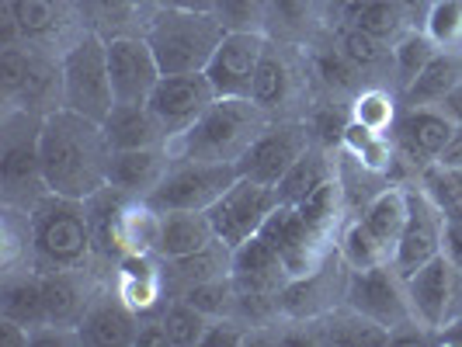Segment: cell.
<instances>
[{"label": "cell", "mask_w": 462, "mask_h": 347, "mask_svg": "<svg viewBox=\"0 0 462 347\" xmlns=\"http://www.w3.org/2000/svg\"><path fill=\"white\" fill-rule=\"evenodd\" d=\"M347 24H358V28H365L369 35H375V39H383L386 46H393V42H400L414 24H411V18L396 7L393 0H369L358 14H355V22Z\"/></svg>", "instance_id": "b9f144b4"}, {"label": "cell", "mask_w": 462, "mask_h": 347, "mask_svg": "<svg viewBox=\"0 0 462 347\" xmlns=\"http://www.w3.org/2000/svg\"><path fill=\"white\" fill-rule=\"evenodd\" d=\"M157 11H161L157 0H77L80 28L101 35L105 42L125 35H146Z\"/></svg>", "instance_id": "44dd1931"}, {"label": "cell", "mask_w": 462, "mask_h": 347, "mask_svg": "<svg viewBox=\"0 0 462 347\" xmlns=\"http://www.w3.org/2000/svg\"><path fill=\"white\" fill-rule=\"evenodd\" d=\"M167 11H216V0H157Z\"/></svg>", "instance_id": "f907efd6"}, {"label": "cell", "mask_w": 462, "mask_h": 347, "mask_svg": "<svg viewBox=\"0 0 462 347\" xmlns=\"http://www.w3.org/2000/svg\"><path fill=\"white\" fill-rule=\"evenodd\" d=\"M407 212H411L407 185H386L383 191H375L369 202L362 205L358 219L379 236V243H386V247L396 254V243H400L403 226H407Z\"/></svg>", "instance_id": "4dcf8cb0"}, {"label": "cell", "mask_w": 462, "mask_h": 347, "mask_svg": "<svg viewBox=\"0 0 462 347\" xmlns=\"http://www.w3.org/2000/svg\"><path fill=\"white\" fill-rule=\"evenodd\" d=\"M320 341L327 344H390V333L379 324H372L369 316L355 313L351 306H337L320 320Z\"/></svg>", "instance_id": "8d00e7d4"}, {"label": "cell", "mask_w": 462, "mask_h": 347, "mask_svg": "<svg viewBox=\"0 0 462 347\" xmlns=\"http://www.w3.org/2000/svg\"><path fill=\"white\" fill-rule=\"evenodd\" d=\"M320 7H324V0H272V28H268V35L302 46L320 24Z\"/></svg>", "instance_id": "f35d334b"}, {"label": "cell", "mask_w": 462, "mask_h": 347, "mask_svg": "<svg viewBox=\"0 0 462 347\" xmlns=\"http://www.w3.org/2000/svg\"><path fill=\"white\" fill-rule=\"evenodd\" d=\"M272 115L251 97H216L188 132L171 139V157L206 163H236L254 142Z\"/></svg>", "instance_id": "7a4b0ae2"}, {"label": "cell", "mask_w": 462, "mask_h": 347, "mask_svg": "<svg viewBox=\"0 0 462 347\" xmlns=\"http://www.w3.org/2000/svg\"><path fill=\"white\" fill-rule=\"evenodd\" d=\"M28 226H32V268L35 271L94 268L97 251H94L88 202L49 191L28 212Z\"/></svg>", "instance_id": "3957f363"}, {"label": "cell", "mask_w": 462, "mask_h": 347, "mask_svg": "<svg viewBox=\"0 0 462 347\" xmlns=\"http://www.w3.org/2000/svg\"><path fill=\"white\" fill-rule=\"evenodd\" d=\"M462 80V52L459 49H441L439 56L420 69L411 87L400 91V105L414 108V105H441V97L452 91Z\"/></svg>", "instance_id": "1f68e13d"}, {"label": "cell", "mask_w": 462, "mask_h": 347, "mask_svg": "<svg viewBox=\"0 0 462 347\" xmlns=\"http://www.w3.org/2000/svg\"><path fill=\"white\" fill-rule=\"evenodd\" d=\"M212 101H216V91L206 73H174V77H161V84L153 87L146 105L161 118L167 139H178L206 115Z\"/></svg>", "instance_id": "9a60e30c"}, {"label": "cell", "mask_w": 462, "mask_h": 347, "mask_svg": "<svg viewBox=\"0 0 462 347\" xmlns=\"http://www.w3.org/2000/svg\"><path fill=\"white\" fill-rule=\"evenodd\" d=\"M324 4H327V0H324Z\"/></svg>", "instance_id": "9f6ffc18"}, {"label": "cell", "mask_w": 462, "mask_h": 347, "mask_svg": "<svg viewBox=\"0 0 462 347\" xmlns=\"http://www.w3.org/2000/svg\"><path fill=\"white\" fill-rule=\"evenodd\" d=\"M39 150H42V178L52 195L88 202L101 187H108L112 146L101 122L73 108H56L42 115Z\"/></svg>", "instance_id": "6da1fadb"}, {"label": "cell", "mask_w": 462, "mask_h": 347, "mask_svg": "<svg viewBox=\"0 0 462 347\" xmlns=\"http://www.w3.org/2000/svg\"><path fill=\"white\" fill-rule=\"evenodd\" d=\"M306 122H310V129H313L317 146H324V150H341L347 125H351V105L337 101V97L317 101V105L310 108Z\"/></svg>", "instance_id": "7bdbcfd3"}, {"label": "cell", "mask_w": 462, "mask_h": 347, "mask_svg": "<svg viewBox=\"0 0 462 347\" xmlns=\"http://www.w3.org/2000/svg\"><path fill=\"white\" fill-rule=\"evenodd\" d=\"M139 324L143 316L118 296L116 285H101L77 324V341L91 347H136Z\"/></svg>", "instance_id": "d6986e66"}, {"label": "cell", "mask_w": 462, "mask_h": 347, "mask_svg": "<svg viewBox=\"0 0 462 347\" xmlns=\"http://www.w3.org/2000/svg\"><path fill=\"white\" fill-rule=\"evenodd\" d=\"M4 4L11 7L22 39L35 42V46L52 49V42L63 39L73 24L80 28L77 4H69V0H4Z\"/></svg>", "instance_id": "cb8c5ba5"}, {"label": "cell", "mask_w": 462, "mask_h": 347, "mask_svg": "<svg viewBox=\"0 0 462 347\" xmlns=\"http://www.w3.org/2000/svg\"><path fill=\"white\" fill-rule=\"evenodd\" d=\"M236 163H206L174 157L161 185L143 202L157 212H208L236 181Z\"/></svg>", "instance_id": "52a82bcc"}, {"label": "cell", "mask_w": 462, "mask_h": 347, "mask_svg": "<svg viewBox=\"0 0 462 347\" xmlns=\"http://www.w3.org/2000/svg\"><path fill=\"white\" fill-rule=\"evenodd\" d=\"M441 52V46L424 32V28H411L400 42H393V77H396V94L403 87H411L420 69L428 67L435 56Z\"/></svg>", "instance_id": "ab89813d"}, {"label": "cell", "mask_w": 462, "mask_h": 347, "mask_svg": "<svg viewBox=\"0 0 462 347\" xmlns=\"http://www.w3.org/2000/svg\"><path fill=\"white\" fill-rule=\"evenodd\" d=\"M230 260L233 251L226 243H208L206 251L188 257H174V260H161L163 264V281H167V292L171 299L181 296L185 288L199 285V281H212V278H226L230 275Z\"/></svg>", "instance_id": "f546056e"}, {"label": "cell", "mask_w": 462, "mask_h": 347, "mask_svg": "<svg viewBox=\"0 0 462 347\" xmlns=\"http://www.w3.org/2000/svg\"><path fill=\"white\" fill-rule=\"evenodd\" d=\"M161 324L171 337V347H195L206 341L208 326H212V316H206L202 309H195L188 299L174 296L161 309Z\"/></svg>", "instance_id": "60d3db41"}, {"label": "cell", "mask_w": 462, "mask_h": 347, "mask_svg": "<svg viewBox=\"0 0 462 347\" xmlns=\"http://www.w3.org/2000/svg\"><path fill=\"white\" fill-rule=\"evenodd\" d=\"M42 115L24 112L18 105L4 108L0 122V195L7 208L32 212L49 187L42 178V150H39Z\"/></svg>", "instance_id": "277c9868"}, {"label": "cell", "mask_w": 462, "mask_h": 347, "mask_svg": "<svg viewBox=\"0 0 462 347\" xmlns=\"http://www.w3.org/2000/svg\"><path fill=\"white\" fill-rule=\"evenodd\" d=\"M261 236L275 247L292 278L317 271L327 257L337 251V247H327L324 240L302 223V215L296 205H278L275 212L268 215V223L261 226Z\"/></svg>", "instance_id": "ac0fdd59"}, {"label": "cell", "mask_w": 462, "mask_h": 347, "mask_svg": "<svg viewBox=\"0 0 462 347\" xmlns=\"http://www.w3.org/2000/svg\"><path fill=\"white\" fill-rule=\"evenodd\" d=\"M407 296L417 324H424L431 333H441L462 309V271L445 254H439L407 278Z\"/></svg>", "instance_id": "7c38bea8"}, {"label": "cell", "mask_w": 462, "mask_h": 347, "mask_svg": "<svg viewBox=\"0 0 462 347\" xmlns=\"http://www.w3.org/2000/svg\"><path fill=\"white\" fill-rule=\"evenodd\" d=\"M136 347H171V337L163 330L161 316H143L136 333Z\"/></svg>", "instance_id": "7dc6e473"}, {"label": "cell", "mask_w": 462, "mask_h": 347, "mask_svg": "<svg viewBox=\"0 0 462 347\" xmlns=\"http://www.w3.org/2000/svg\"><path fill=\"white\" fill-rule=\"evenodd\" d=\"M310 69H313V80H317L330 97H337V101L347 97V105H351L355 94L369 84V80L362 77V69L355 67L345 52L337 49V42H330V46H313V52H310Z\"/></svg>", "instance_id": "d6a6232c"}, {"label": "cell", "mask_w": 462, "mask_h": 347, "mask_svg": "<svg viewBox=\"0 0 462 347\" xmlns=\"http://www.w3.org/2000/svg\"><path fill=\"white\" fill-rule=\"evenodd\" d=\"M424 32L441 49H462V0H431Z\"/></svg>", "instance_id": "bcb514c9"}, {"label": "cell", "mask_w": 462, "mask_h": 347, "mask_svg": "<svg viewBox=\"0 0 462 347\" xmlns=\"http://www.w3.org/2000/svg\"><path fill=\"white\" fill-rule=\"evenodd\" d=\"M0 316L28 326L32 333L46 326V299H42V275L35 268L7 271L0 285Z\"/></svg>", "instance_id": "484cf974"}, {"label": "cell", "mask_w": 462, "mask_h": 347, "mask_svg": "<svg viewBox=\"0 0 462 347\" xmlns=\"http://www.w3.org/2000/svg\"><path fill=\"white\" fill-rule=\"evenodd\" d=\"M39 275H42V299H46V326L77 333V324L84 320L88 306L101 288L94 268H60V271H39Z\"/></svg>", "instance_id": "ffe728a7"}, {"label": "cell", "mask_w": 462, "mask_h": 347, "mask_svg": "<svg viewBox=\"0 0 462 347\" xmlns=\"http://www.w3.org/2000/svg\"><path fill=\"white\" fill-rule=\"evenodd\" d=\"M181 299H188L195 309H202L212 320H223V316H233L236 309V292H233L230 275L226 278H212V281H199L181 292Z\"/></svg>", "instance_id": "f6af8a7d"}, {"label": "cell", "mask_w": 462, "mask_h": 347, "mask_svg": "<svg viewBox=\"0 0 462 347\" xmlns=\"http://www.w3.org/2000/svg\"><path fill=\"white\" fill-rule=\"evenodd\" d=\"M226 32H261L272 28V0H216L212 11Z\"/></svg>", "instance_id": "ee69618b"}, {"label": "cell", "mask_w": 462, "mask_h": 347, "mask_svg": "<svg viewBox=\"0 0 462 347\" xmlns=\"http://www.w3.org/2000/svg\"><path fill=\"white\" fill-rule=\"evenodd\" d=\"M69 4H77V0H69Z\"/></svg>", "instance_id": "11a10c76"}, {"label": "cell", "mask_w": 462, "mask_h": 347, "mask_svg": "<svg viewBox=\"0 0 462 347\" xmlns=\"http://www.w3.org/2000/svg\"><path fill=\"white\" fill-rule=\"evenodd\" d=\"M459 129V122L448 115L439 105H414V108H403L396 118V136H403L407 142H414L417 150L428 157V160H439L445 153V146L452 142Z\"/></svg>", "instance_id": "d4e9b609"}, {"label": "cell", "mask_w": 462, "mask_h": 347, "mask_svg": "<svg viewBox=\"0 0 462 347\" xmlns=\"http://www.w3.org/2000/svg\"><path fill=\"white\" fill-rule=\"evenodd\" d=\"M317 146L310 122L300 115L292 118H272L264 132L251 142V150L236 160V174L251 178L257 185L278 187V181L296 167L300 157H306Z\"/></svg>", "instance_id": "ba28073f"}, {"label": "cell", "mask_w": 462, "mask_h": 347, "mask_svg": "<svg viewBox=\"0 0 462 347\" xmlns=\"http://www.w3.org/2000/svg\"><path fill=\"white\" fill-rule=\"evenodd\" d=\"M105 46H108V77L116 105H146L163 77L150 42L143 35H125V39H108Z\"/></svg>", "instance_id": "2e32d148"}, {"label": "cell", "mask_w": 462, "mask_h": 347, "mask_svg": "<svg viewBox=\"0 0 462 347\" xmlns=\"http://www.w3.org/2000/svg\"><path fill=\"white\" fill-rule=\"evenodd\" d=\"M296 208H300L302 223L317 233L327 247H337V233H341V226L347 223V212H351L345 185H341L337 174L330 181H324L317 191H310Z\"/></svg>", "instance_id": "f1b7e54d"}, {"label": "cell", "mask_w": 462, "mask_h": 347, "mask_svg": "<svg viewBox=\"0 0 462 347\" xmlns=\"http://www.w3.org/2000/svg\"><path fill=\"white\" fill-rule=\"evenodd\" d=\"M439 341H445V344H462V316H456L452 324L441 330Z\"/></svg>", "instance_id": "db71d44e"}, {"label": "cell", "mask_w": 462, "mask_h": 347, "mask_svg": "<svg viewBox=\"0 0 462 347\" xmlns=\"http://www.w3.org/2000/svg\"><path fill=\"white\" fill-rule=\"evenodd\" d=\"M403 112V105H400V94H390L386 84H365L362 91L351 97V118L358 122V125H365L372 132H383V136H390L396 129V118Z\"/></svg>", "instance_id": "74e56055"}, {"label": "cell", "mask_w": 462, "mask_h": 347, "mask_svg": "<svg viewBox=\"0 0 462 347\" xmlns=\"http://www.w3.org/2000/svg\"><path fill=\"white\" fill-rule=\"evenodd\" d=\"M101 125H105V136H108L112 150H146V146L171 142L161 118L150 112V105H116Z\"/></svg>", "instance_id": "4316f807"}, {"label": "cell", "mask_w": 462, "mask_h": 347, "mask_svg": "<svg viewBox=\"0 0 462 347\" xmlns=\"http://www.w3.org/2000/svg\"><path fill=\"white\" fill-rule=\"evenodd\" d=\"M300 49L296 42H282L268 35V46L264 56L257 63L254 73V87H251V101L257 108H264L272 118H292V105L306 94V84L313 77L310 69V52L300 59Z\"/></svg>", "instance_id": "9c48e42d"}, {"label": "cell", "mask_w": 462, "mask_h": 347, "mask_svg": "<svg viewBox=\"0 0 462 347\" xmlns=\"http://www.w3.org/2000/svg\"><path fill=\"white\" fill-rule=\"evenodd\" d=\"M396 7L411 18V24H424V18H428V11H431V0H393Z\"/></svg>", "instance_id": "681fc988"}, {"label": "cell", "mask_w": 462, "mask_h": 347, "mask_svg": "<svg viewBox=\"0 0 462 347\" xmlns=\"http://www.w3.org/2000/svg\"><path fill=\"white\" fill-rule=\"evenodd\" d=\"M441 254L462 271V215L445 223V247H441Z\"/></svg>", "instance_id": "c3c4849f"}, {"label": "cell", "mask_w": 462, "mask_h": 347, "mask_svg": "<svg viewBox=\"0 0 462 347\" xmlns=\"http://www.w3.org/2000/svg\"><path fill=\"white\" fill-rule=\"evenodd\" d=\"M278 205L282 202H278V191L272 185H257L251 178H236L226 187V195L208 208L216 240L226 243L230 251H236L244 240H251V236L261 233V226L268 223V215Z\"/></svg>", "instance_id": "8fae6325"}, {"label": "cell", "mask_w": 462, "mask_h": 347, "mask_svg": "<svg viewBox=\"0 0 462 347\" xmlns=\"http://www.w3.org/2000/svg\"><path fill=\"white\" fill-rule=\"evenodd\" d=\"M171 146H146V150H112V163H108V185L133 195V198H146L153 187L161 185V178L171 167Z\"/></svg>", "instance_id": "603a6c76"}, {"label": "cell", "mask_w": 462, "mask_h": 347, "mask_svg": "<svg viewBox=\"0 0 462 347\" xmlns=\"http://www.w3.org/2000/svg\"><path fill=\"white\" fill-rule=\"evenodd\" d=\"M407 202H411V212H407V226H403V236L396 243L393 254V268L403 278H411L417 268H424L428 260H435L445 247V212H441L428 191L420 185H407Z\"/></svg>", "instance_id": "5bb4252c"}, {"label": "cell", "mask_w": 462, "mask_h": 347, "mask_svg": "<svg viewBox=\"0 0 462 347\" xmlns=\"http://www.w3.org/2000/svg\"><path fill=\"white\" fill-rule=\"evenodd\" d=\"M345 285L347 264L334 251L317 271L292 278L285 285V292H282V316L296 320V324H317V320H324L330 309H337L345 302Z\"/></svg>", "instance_id": "4fadbf2b"}, {"label": "cell", "mask_w": 462, "mask_h": 347, "mask_svg": "<svg viewBox=\"0 0 462 347\" xmlns=\"http://www.w3.org/2000/svg\"><path fill=\"white\" fill-rule=\"evenodd\" d=\"M4 105H18L35 115L63 108V59H52L46 46L28 42V67H24L22 84L11 97H4Z\"/></svg>", "instance_id": "7402d4cb"}, {"label": "cell", "mask_w": 462, "mask_h": 347, "mask_svg": "<svg viewBox=\"0 0 462 347\" xmlns=\"http://www.w3.org/2000/svg\"><path fill=\"white\" fill-rule=\"evenodd\" d=\"M264 46H268V35H261V32H226L223 35L216 56L206 67L216 97H251Z\"/></svg>", "instance_id": "e0dca14e"}, {"label": "cell", "mask_w": 462, "mask_h": 347, "mask_svg": "<svg viewBox=\"0 0 462 347\" xmlns=\"http://www.w3.org/2000/svg\"><path fill=\"white\" fill-rule=\"evenodd\" d=\"M223 35H226V28L212 11H167L161 7L143 39L153 49L163 77H174V73H206Z\"/></svg>", "instance_id": "5b68a950"}, {"label": "cell", "mask_w": 462, "mask_h": 347, "mask_svg": "<svg viewBox=\"0 0 462 347\" xmlns=\"http://www.w3.org/2000/svg\"><path fill=\"white\" fill-rule=\"evenodd\" d=\"M60 59H63V108H73L94 122H105L108 112L116 108L105 39L80 28Z\"/></svg>", "instance_id": "8992f818"}, {"label": "cell", "mask_w": 462, "mask_h": 347, "mask_svg": "<svg viewBox=\"0 0 462 347\" xmlns=\"http://www.w3.org/2000/svg\"><path fill=\"white\" fill-rule=\"evenodd\" d=\"M337 49L345 52L355 67L362 69V77H365L369 84H383L375 73H383L386 67L393 69V46H386L383 39L369 35V32L358 28V24H341V28H337Z\"/></svg>", "instance_id": "d590c367"}, {"label": "cell", "mask_w": 462, "mask_h": 347, "mask_svg": "<svg viewBox=\"0 0 462 347\" xmlns=\"http://www.w3.org/2000/svg\"><path fill=\"white\" fill-rule=\"evenodd\" d=\"M345 306H351L362 316H369L372 324H379L390 337L400 326L414 324L407 278L400 275L393 264H379V268H369V271H347Z\"/></svg>", "instance_id": "30bf717a"}, {"label": "cell", "mask_w": 462, "mask_h": 347, "mask_svg": "<svg viewBox=\"0 0 462 347\" xmlns=\"http://www.w3.org/2000/svg\"><path fill=\"white\" fill-rule=\"evenodd\" d=\"M337 254L347 264V271H369L379 264H393V251L379 243V236L358 215H347V223L337 233Z\"/></svg>", "instance_id": "e575fe53"}, {"label": "cell", "mask_w": 462, "mask_h": 347, "mask_svg": "<svg viewBox=\"0 0 462 347\" xmlns=\"http://www.w3.org/2000/svg\"><path fill=\"white\" fill-rule=\"evenodd\" d=\"M439 163H445V167H462V125L456 129L452 142L445 146V153L439 157Z\"/></svg>", "instance_id": "816d5d0a"}, {"label": "cell", "mask_w": 462, "mask_h": 347, "mask_svg": "<svg viewBox=\"0 0 462 347\" xmlns=\"http://www.w3.org/2000/svg\"><path fill=\"white\" fill-rule=\"evenodd\" d=\"M208 243H216L208 212H161V236H157L161 260L199 254Z\"/></svg>", "instance_id": "83f0119b"}, {"label": "cell", "mask_w": 462, "mask_h": 347, "mask_svg": "<svg viewBox=\"0 0 462 347\" xmlns=\"http://www.w3.org/2000/svg\"><path fill=\"white\" fill-rule=\"evenodd\" d=\"M337 174V163L330 160V150L324 146H313L306 157L296 160V167L278 181V202L282 205H300L302 198L310 195V191H317V187L330 181Z\"/></svg>", "instance_id": "836d02e7"}, {"label": "cell", "mask_w": 462, "mask_h": 347, "mask_svg": "<svg viewBox=\"0 0 462 347\" xmlns=\"http://www.w3.org/2000/svg\"><path fill=\"white\" fill-rule=\"evenodd\" d=\"M439 108H445V112H448V115H452L462 125V80L456 84V87H452V91L445 94V97H441Z\"/></svg>", "instance_id": "f5cc1de1"}]
</instances>
